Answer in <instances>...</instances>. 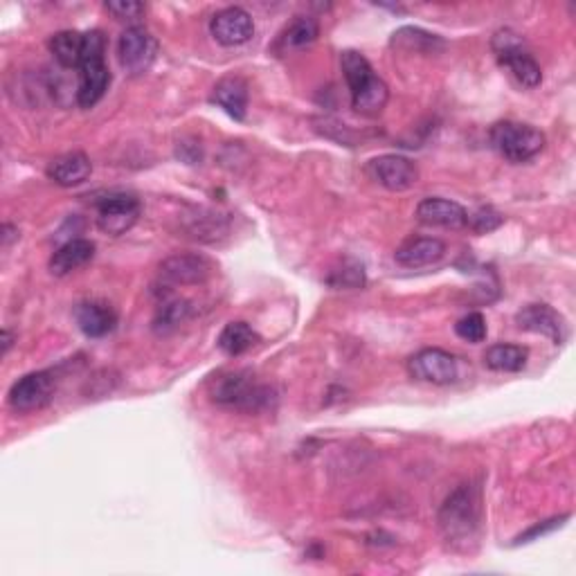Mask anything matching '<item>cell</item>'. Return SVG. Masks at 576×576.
Listing matches in <instances>:
<instances>
[{
    "mask_svg": "<svg viewBox=\"0 0 576 576\" xmlns=\"http://www.w3.org/2000/svg\"><path fill=\"white\" fill-rule=\"evenodd\" d=\"M439 529L448 545L468 549L475 543L482 522V495L475 484H462L448 495L439 509Z\"/></svg>",
    "mask_w": 576,
    "mask_h": 576,
    "instance_id": "1",
    "label": "cell"
},
{
    "mask_svg": "<svg viewBox=\"0 0 576 576\" xmlns=\"http://www.w3.org/2000/svg\"><path fill=\"white\" fill-rule=\"evenodd\" d=\"M210 399L223 408L259 414L273 408L277 396L273 387L259 383L250 372H225L210 383Z\"/></svg>",
    "mask_w": 576,
    "mask_h": 576,
    "instance_id": "2",
    "label": "cell"
},
{
    "mask_svg": "<svg viewBox=\"0 0 576 576\" xmlns=\"http://www.w3.org/2000/svg\"><path fill=\"white\" fill-rule=\"evenodd\" d=\"M84 43V59L79 66V88H77V104L81 108H93L99 99L106 95L111 86V70H108L104 54H106V39L99 30H90Z\"/></svg>",
    "mask_w": 576,
    "mask_h": 576,
    "instance_id": "3",
    "label": "cell"
},
{
    "mask_svg": "<svg viewBox=\"0 0 576 576\" xmlns=\"http://www.w3.org/2000/svg\"><path fill=\"white\" fill-rule=\"evenodd\" d=\"M491 144L504 160L527 162L545 149V133L522 122H498L491 129Z\"/></svg>",
    "mask_w": 576,
    "mask_h": 576,
    "instance_id": "4",
    "label": "cell"
},
{
    "mask_svg": "<svg viewBox=\"0 0 576 576\" xmlns=\"http://www.w3.org/2000/svg\"><path fill=\"white\" fill-rule=\"evenodd\" d=\"M493 50L498 57L500 66L507 68L513 77L518 79V84L525 88H536L543 81V70H540L538 61L534 59L525 43L520 41L518 34L511 30H502L493 36Z\"/></svg>",
    "mask_w": 576,
    "mask_h": 576,
    "instance_id": "5",
    "label": "cell"
},
{
    "mask_svg": "<svg viewBox=\"0 0 576 576\" xmlns=\"http://www.w3.org/2000/svg\"><path fill=\"white\" fill-rule=\"evenodd\" d=\"M140 219V201L133 194L111 192L97 201V228L108 237H122Z\"/></svg>",
    "mask_w": 576,
    "mask_h": 576,
    "instance_id": "6",
    "label": "cell"
},
{
    "mask_svg": "<svg viewBox=\"0 0 576 576\" xmlns=\"http://www.w3.org/2000/svg\"><path fill=\"white\" fill-rule=\"evenodd\" d=\"M158 41L149 30L140 25L126 27L117 43V57H120L122 68L131 75H144L156 61Z\"/></svg>",
    "mask_w": 576,
    "mask_h": 576,
    "instance_id": "7",
    "label": "cell"
},
{
    "mask_svg": "<svg viewBox=\"0 0 576 576\" xmlns=\"http://www.w3.org/2000/svg\"><path fill=\"white\" fill-rule=\"evenodd\" d=\"M54 376L50 372H30L12 385V390L7 394V403L14 412H36L43 410L54 399Z\"/></svg>",
    "mask_w": 576,
    "mask_h": 576,
    "instance_id": "8",
    "label": "cell"
},
{
    "mask_svg": "<svg viewBox=\"0 0 576 576\" xmlns=\"http://www.w3.org/2000/svg\"><path fill=\"white\" fill-rule=\"evenodd\" d=\"M214 275V264L198 252H180L160 264V279L167 286L203 284Z\"/></svg>",
    "mask_w": 576,
    "mask_h": 576,
    "instance_id": "9",
    "label": "cell"
},
{
    "mask_svg": "<svg viewBox=\"0 0 576 576\" xmlns=\"http://www.w3.org/2000/svg\"><path fill=\"white\" fill-rule=\"evenodd\" d=\"M367 174L390 192H405L419 183V167L410 158L396 156V153L369 160Z\"/></svg>",
    "mask_w": 576,
    "mask_h": 576,
    "instance_id": "10",
    "label": "cell"
},
{
    "mask_svg": "<svg viewBox=\"0 0 576 576\" xmlns=\"http://www.w3.org/2000/svg\"><path fill=\"white\" fill-rule=\"evenodd\" d=\"M408 372L423 383L448 385L457 378L459 367L453 354H448V351L439 347H428L421 349L419 354H414L408 360Z\"/></svg>",
    "mask_w": 576,
    "mask_h": 576,
    "instance_id": "11",
    "label": "cell"
},
{
    "mask_svg": "<svg viewBox=\"0 0 576 576\" xmlns=\"http://www.w3.org/2000/svg\"><path fill=\"white\" fill-rule=\"evenodd\" d=\"M210 32L216 43L234 48V45L248 43L255 36V21L243 7H225L212 16Z\"/></svg>",
    "mask_w": 576,
    "mask_h": 576,
    "instance_id": "12",
    "label": "cell"
},
{
    "mask_svg": "<svg viewBox=\"0 0 576 576\" xmlns=\"http://www.w3.org/2000/svg\"><path fill=\"white\" fill-rule=\"evenodd\" d=\"M516 324L522 331L540 333V336L552 340L554 345H561L567 338V324L563 315L549 304H527L525 309L516 313Z\"/></svg>",
    "mask_w": 576,
    "mask_h": 576,
    "instance_id": "13",
    "label": "cell"
},
{
    "mask_svg": "<svg viewBox=\"0 0 576 576\" xmlns=\"http://www.w3.org/2000/svg\"><path fill=\"white\" fill-rule=\"evenodd\" d=\"M417 219L423 225H435V228H448V230H462L466 228L468 212L462 205L448 198L430 196L423 198L417 205Z\"/></svg>",
    "mask_w": 576,
    "mask_h": 576,
    "instance_id": "14",
    "label": "cell"
},
{
    "mask_svg": "<svg viewBox=\"0 0 576 576\" xmlns=\"http://www.w3.org/2000/svg\"><path fill=\"white\" fill-rule=\"evenodd\" d=\"M446 257V243L437 237H417L408 239L401 248H396V264L410 270L428 268L439 264Z\"/></svg>",
    "mask_w": 576,
    "mask_h": 576,
    "instance_id": "15",
    "label": "cell"
},
{
    "mask_svg": "<svg viewBox=\"0 0 576 576\" xmlns=\"http://www.w3.org/2000/svg\"><path fill=\"white\" fill-rule=\"evenodd\" d=\"M93 171V162L81 151H70L54 158L48 165V178L59 187L84 185Z\"/></svg>",
    "mask_w": 576,
    "mask_h": 576,
    "instance_id": "16",
    "label": "cell"
},
{
    "mask_svg": "<svg viewBox=\"0 0 576 576\" xmlns=\"http://www.w3.org/2000/svg\"><path fill=\"white\" fill-rule=\"evenodd\" d=\"M75 320L81 333L88 338H104L115 329L117 313L106 302H81L75 309Z\"/></svg>",
    "mask_w": 576,
    "mask_h": 576,
    "instance_id": "17",
    "label": "cell"
},
{
    "mask_svg": "<svg viewBox=\"0 0 576 576\" xmlns=\"http://www.w3.org/2000/svg\"><path fill=\"white\" fill-rule=\"evenodd\" d=\"M95 257V243L90 239H70L50 257V273L54 277H66L77 268L86 266Z\"/></svg>",
    "mask_w": 576,
    "mask_h": 576,
    "instance_id": "18",
    "label": "cell"
},
{
    "mask_svg": "<svg viewBox=\"0 0 576 576\" xmlns=\"http://www.w3.org/2000/svg\"><path fill=\"white\" fill-rule=\"evenodd\" d=\"M212 102L241 122L248 113V84L241 77H225L214 86Z\"/></svg>",
    "mask_w": 576,
    "mask_h": 576,
    "instance_id": "19",
    "label": "cell"
},
{
    "mask_svg": "<svg viewBox=\"0 0 576 576\" xmlns=\"http://www.w3.org/2000/svg\"><path fill=\"white\" fill-rule=\"evenodd\" d=\"M387 99H390V88L381 77L374 75L363 88L351 93V108L365 117H376L383 113Z\"/></svg>",
    "mask_w": 576,
    "mask_h": 576,
    "instance_id": "20",
    "label": "cell"
},
{
    "mask_svg": "<svg viewBox=\"0 0 576 576\" xmlns=\"http://www.w3.org/2000/svg\"><path fill=\"white\" fill-rule=\"evenodd\" d=\"M84 43L86 34L75 30H63L50 39V52L61 68L79 70L81 59H84Z\"/></svg>",
    "mask_w": 576,
    "mask_h": 576,
    "instance_id": "21",
    "label": "cell"
},
{
    "mask_svg": "<svg viewBox=\"0 0 576 576\" xmlns=\"http://www.w3.org/2000/svg\"><path fill=\"white\" fill-rule=\"evenodd\" d=\"M484 365L493 369V372H522L527 365V349L520 345H509V342H500V345L486 349Z\"/></svg>",
    "mask_w": 576,
    "mask_h": 576,
    "instance_id": "22",
    "label": "cell"
},
{
    "mask_svg": "<svg viewBox=\"0 0 576 576\" xmlns=\"http://www.w3.org/2000/svg\"><path fill=\"white\" fill-rule=\"evenodd\" d=\"M259 342L257 331L250 327L248 322H230L225 324L219 336V349L228 356H241L246 354Z\"/></svg>",
    "mask_w": 576,
    "mask_h": 576,
    "instance_id": "23",
    "label": "cell"
},
{
    "mask_svg": "<svg viewBox=\"0 0 576 576\" xmlns=\"http://www.w3.org/2000/svg\"><path fill=\"white\" fill-rule=\"evenodd\" d=\"M320 34V25L311 16H297L279 36V48L282 50H302L311 45Z\"/></svg>",
    "mask_w": 576,
    "mask_h": 576,
    "instance_id": "24",
    "label": "cell"
},
{
    "mask_svg": "<svg viewBox=\"0 0 576 576\" xmlns=\"http://www.w3.org/2000/svg\"><path fill=\"white\" fill-rule=\"evenodd\" d=\"M331 288H363L365 282H367V277H365V268L363 264H360L358 259L354 257H345V259H340L338 261V266H333L329 270V275L327 279H324Z\"/></svg>",
    "mask_w": 576,
    "mask_h": 576,
    "instance_id": "25",
    "label": "cell"
},
{
    "mask_svg": "<svg viewBox=\"0 0 576 576\" xmlns=\"http://www.w3.org/2000/svg\"><path fill=\"white\" fill-rule=\"evenodd\" d=\"M394 45L405 50H414V52H426V54H435L437 50L444 48V41L439 39L437 34L423 32L419 27H403V30L394 32Z\"/></svg>",
    "mask_w": 576,
    "mask_h": 576,
    "instance_id": "26",
    "label": "cell"
},
{
    "mask_svg": "<svg viewBox=\"0 0 576 576\" xmlns=\"http://www.w3.org/2000/svg\"><path fill=\"white\" fill-rule=\"evenodd\" d=\"M192 315V304L187 300H167L160 304V309L153 318V331L156 333H169L178 329L180 324L189 320Z\"/></svg>",
    "mask_w": 576,
    "mask_h": 576,
    "instance_id": "27",
    "label": "cell"
},
{
    "mask_svg": "<svg viewBox=\"0 0 576 576\" xmlns=\"http://www.w3.org/2000/svg\"><path fill=\"white\" fill-rule=\"evenodd\" d=\"M455 333L466 342H484L486 340V320L482 313H468L462 320H457Z\"/></svg>",
    "mask_w": 576,
    "mask_h": 576,
    "instance_id": "28",
    "label": "cell"
},
{
    "mask_svg": "<svg viewBox=\"0 0 576 576\" xmlns=\"http://www.w3.org/2000/svg\"><path fill=\"white\" fill-rule=\"evenodd\" d=\"M504 223V216L500 212H495L493 207H480V210L468 214L466 225L477 234H489L493 230H498Z\"/></svg>",
    "mask_w": 576,
    "mask_h": 576,
    "instance_id": "29",
    "label": "cell"
},
{
    "mask_svg": "<svg viewBox=\"0 0 576 576\" xmlns=\"http://www.w3.org/2000/svg\"><path fill=\"white\" fill-rule=\"evenodd\" d=\"M565 520H570V513H565V516H561V518H549V520L538 522V525L529 527L527 531H522V534H520L516 540H513V547L534 543V540L543 538V536H547V534H552V531H556L558 527L565 525Z\"/></svg>",
    "mask_w": 576,
    "mask_h": 576,
    "instance_id": "30",
    "label": "cell"
},
{
    "mask_svg": "<svg viewBox=\"0 0 576 576\" xmlns=\"http://www.w3.org/2000/svg\"><path fill=\"white\" fill-rule=\"evenodd\" d=\"M106 9L120 21H138L144 14L142 3H133V0H120V3H106Z\"/></svg>",
    "mask_w": 576,
    "mask_h": 576,
    "instance_id": "31",
    "label": "cell"
},
{
    "mask_svg": "<svg viewBox=\"0 0 576 576\" xmlns=\"http://www.w3.org/2000/svg\"><path fill=\"white\" fill-rule=\"evenodd\" d=\"M16 237H18V230L14 228V225H9V223H5V225H3V246L7 248V246H9V243H12V241H14Z\"/></svg>",
    "mask_w": 576,
    "mask_h": 576,
    "instance_id": "32",
    "label": "cell"
},
{
    "mask_svg": "<svg viewBox=\"0 0 576 576\" xmlns=\"http://www.w3.org/2000/svg\"><path fill=\"white\" fill-rule=\"evenodd\" d=\"M14 345V333L9 329H3V356H7V351Z\"/></svg>",
    "mask_w": 576,
    "mask_h": 576,
    "instance_id": "33",
    "label": "cell"
}]
</instances>
